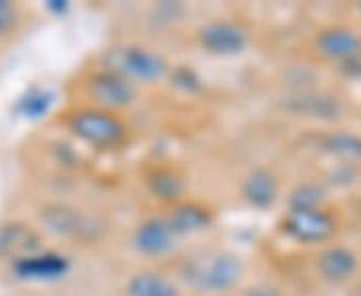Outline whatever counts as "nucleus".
<instances>
[{
	"label": "nucleus",
	"mask_w": 361,
	"mask_h": 296,
	"mask_svg": "<svg viewBox=\"0 0 361 296\" xmlns=\"http://www.w3.org/2000/svg\"><path fill=\"white\" fill-rule=\"evenodd\" d=\"M317 150L336 158L337 165H357L361 162V136L349 130H329L317 136Z\"/></svg>",
	"instance_id": "obj_13"
},
{
	"label": "nucleus",
	"mask_w": 361,
	"mask_h": 296,
	"mask_svg": "<svg viewBox=\"0 0 361 296\" xmlns=\"http://www.w3.org/2000/svg\"><path fill=\"white\" fill-rule=\"evenodd\" d=\"M315 271L327 283L343 284L360 272V258L348 246H325L315 258Z\"/></svg>",
	"instance_id": "obj_10"
},
{
	"label": "nucleus",
	"mask_w": 361,
	"mask_h": 296,
	"mask_svg": "<svg viewBox=\"0 0 361 296\" xmlns=\"http://www.w3.org/2000/svg\"><path fill=\"white\" fill-rule=\"evenodd\" d=\"M241 194L251 208L267 210L279 198V179L269 168H255L245 176Z\"/></svg>",
	"instance_id": "obj_12"
},
{
	"label": "nucleus",
	"mask_w": 361,
	"mask_h": 296,
	"mask_svg": "<svg viewBox=\"0 0 361 296\" xmlns=\"http://www.w3.org/2000/svg\"><path fill=\"white\" fill-rule=\"evenodd\" d=\"M104 68L129 78L135 84H153L167 78L171 72L165 56L137 44L113 46L111 51L104 52Z\"/></svg>",
	"instance_id": "obj_2"
},
{
	"label": "nucleus",
	"mask_w": 361,
	"mask_h": 296,
	"mask_svg": "<svg viewBox=\"0 0 361 296\" xmlns=\"http://www.w3.org/2000/svg\"><path fill=\"white\" fill-rule=\"evenodd\" d=\"M281 232L299 245H323L337 232V220L323 206L310 210H287L281 220Z\"/></svg>",
	"instance_id": "obj_4"
},
{
	"label": "nucleus",
	"mask_w": 361,
	"mask_h": 296,
	"mask_svg": "<svg viewBox=\"0 0 361 296\" xmlns=\"http://www.w3.org/2000/svg\"><path fill=\"white\" fill-rule=\"evenodd\" d=\"M197 40L213 56H237L249 46V30L237 20L215 18L197 30Z\"/></svg>",
	"instance_id": "obj_6"
},
{
	"label": "nucleus",
	"mask_w": 361,
	"mask_h": 296,
	"mask_svg": "<svg viewBox=\"0 0 361 296\" xmlns=\"http://www.w3.org/2000/svg\"><path fill=\"white\" fill-rule=\"evenodd\" d=\"M355 296H360V295H355Z\"/></svg>",
	"instance_id": "obj_26"
},
{
	"label": "nucleus",
	"mask_w": 361,
	"mask_h": 296,
	"mask_svg": "<svg viewBox=\"0 0 361 296\" xmlns=\"http://www.w3.org/2000/svg\"><path fill=\"white\" fill-rule=\"evenodd\" d=\"M147 188L155 196L157 200L165 205H177L185 200L187 193V181L177 168L173 167H157L147 174Z\"/></svg>",
	"instance_id": "obj_15"
},
{
	"label": "nucleus",
	"mask_w": 361,
	"mask_h": 296,
	"mask_svg": "<svg viewBox=\"0 0 361 296\" xmlns=\"http://www.w3.org/2000/svg\"><path fill=\"white\" fill-rule=\"evenodd\" d=\"M341 68V72L349 78H360L361 77V54L360 56H353V58H349L348 63H343V65L339 66Z\"/></svg>",
	"instance_id": "obj_23"
},
{
	"label": "nucleus",
	"mask_w": 361,
	"mask_h": 296,
	"mask_svg": "<svg viewBox=\"0 0 361 296\" xmlns=\"http://www.w3.org/2000/svg\"><path fill=\"white\" fill-rule=\"evenodd\" d=\"M165 217L179 238L207 231L215 222L213 210L201 202H195V200H180L177 205H173Z\"/></svg>",
	"instance_id": "obj_11"
},
{
	"label": "nucleus",
	"mask_w": 361,
	"mask_h": 296,
	"mask_svg": "<svg viewBox=\"0 0 361 296\" xmlns=\"http://www.w3.org/2000/svg\"><path fill=\"white\" fill-rule=\"evenodd\" d=\"M313 49L325 60L343 65L361 54V34L349 26H327L315 34Z\"/></svg>",
	"instance_id": "obj_8"
},
{
	"label": "nucleus",
	"mask_w": 361,
	"mask_h": 296,
	"mask_svg": "<svg viewBox=\"0 0 361 296\" xmlns=\"http://www.w3.org/2000/svg\"><path fill=\"white\" fill-rule=\"evenodd\" d=\"M68 129L77 139L97 148H115L129 136V127L121 116L94 106L73 112L68 118Z\"/></svg>",
	"instance_id": "obj_3"
},
{
	"label": "nucleus",
	"mask_w": 361,
	"mask_h": 296,
	"mask_svg": "<svg viewBox=\"0 0 361 296\" xmlns=\"http://www.w3.org/2000/svg\"><path fill=\"white\" fill-rule=\"evenodd\" d=\"M179 245V236L169 224L167 217H151L142 220L133 232L135 250L149 258H163Z\"/></svg>",
	"instance_id": "obj_7"
},
{
	"label": "nucleus",
	"mask_w": 361,
	"mask_h": 296,
	"mask_svg": "<svg viewBox=\"0 0 361 296\" xmlns=\"http://www.w3.org/2000/svg\"><path fill=\"white\" fill-rule=\"evenodd\" d=\"M40 238L35 231L25 224H6L0 229V255L13 257L14 262L20 258L39 255Z\"/></svg>",
	"instance_id": "obj_17"
},
{
	"label": "nucleus",
	"mask_w": 361,
	"mask_h": 296,
	"mask_svg": "<svg viewBox=\"0 0 361 296\" xmlns=\"http://www.w3.org/2000/svg\"><path fill=\"white\" fill-rule=\"evenodd\" d=\"M327 191L319 182H299L287 194V210H310L322 208Z\"/></svg>",
	"instance_id": "obj_19"
},
{
	"label": "nucleus",
	"mask_w": 361,
	"mask_h": 296,
	"mask_svg": "<svg viewBox=\"0 0 361 296\" xmlns=\"http://www.w3.org/2000/svg\"><path fill=\"white\" fill-rule=\"evenodd\" d=\"M42 220L52 232L63 234V236L97 238L103 231V224L99 220H94L77 208H71V206H49L42 212Z\"/></svg>",
	"instance_id": "obj_9"
},
{
	"label": "nucleus",
	"mask_w": 361,
	"mask_h": 296,
	"mask_svg": "<svg viewBox=\"0 0 361 296\" xmlns=\"http://www.w3.org/2000/svg\"><path fill=\"white\" fill-rule=\"evenodd\" d=\"M66 271H68V260L54 252H39L14 262L16 276L28 281H54L65 276Z\"/></svg>",
	"instance_id": "obj_14"
},
{
	"label": "nucleus",
	"mask_w": 361,
	"mask_h": 296,
	"mask_svg": "<svg viewBox=\"0 0 361 296\" xmlns=\"http://www.w3.org/2000/svg\"><path fill=\"white\" fill-rule=\"evenodd\" d=\"M52 94L49 91H40V89H35L30 91L28 94H25L18 103V108L20 112L28 118H39V116L47 115L49 108L52 104Z\"/></svg>",
	"instance_id": "obj_20"
},
{
	"label": "nucleus",
	"mask_w": 361,
	"mask_h": 296,
	"mask_svg": "<svg viewBox=\"0 0 361 296\" xmlns=\"http://www.w3.org/2000/svg\"><path fill=\"white\" fill-rule=\"evenodd\" d=\"M85 91L94 108H103L111 112L129 108L130 104L137 103V96H139L135 82L106 68L90 75Z\"/></svg>",
	"instance_id": "obj_5"
},
{
	"label": "nucleus",
	"mask_w": 361,
	"mask_h": 296,
	"mask_svg": "<svg viewBox=\"0 0 361 296\" xmlns=\"http://www.w3.org/2000/svg\"><path fill=\"white\" fill-rule=\"evenodd\" d=\"M179 278L187 288L199 295H227L241 283L243 262L233 252H207L185 260Z\"/></svg>",
	"instance_id": "obj_1"
},
{
	"label": "nucleus",
	"mask_w": 361,
	"mask_h": 296,
	"mask_svg": "<svg viewBox=\"0 0 361 296\" xmlns=\"http://www.w3.org/2000/svg\"><path fill=\"white\" fill-rule=\"evenodd\" d=\"M125 296H183L179 284L159 271H139L125 284Z\"/></svg>",
	"instance_id": "obj_16"
},
{
	"label": "nucleus",
	"mask_w": 361,
	"mask_h": 296,
	"mask_svg": "<svg viewBox=\"0 0 361 296\" xmlns=\"http://www.w3.org/2000/svg\"><path fill=\"white\" fill-rule=\"evenodd\" d=\"M357 295L361 296V283H360V288H357Z\"/></svg>",
	"instance_id": "obj_25"
},
{
	"label": "nucleus",
	"mask_w": 361,
	"mask_h": 296,
	"mask_svg": "<svg viewBox=\"0 0 361 296\" xmlns=\"http://www.w3.org/2000/svg\"><path fill=\"white\" fill-rule=\"evenodd\" d=\"M169 78H171V84L185 94H193V92L201 91V78L197 77L195 70L187 68V66H179V68L171 70Z\"/></svg>",
	"instance_id": "obj_21"
},
{
	"label": "nucleus",
	"mask_w": 361,
	"mask_h": 296,
	"mask_svg": "<svg viewBox=\"0 0 361 296\" xmlns=\"http://www.w3.org/2000/svg\"><path fill=\"white\" fill-rule=\"evenodd\" d=\"M287 110L319 120H336L341 116V104L336 96L319 92H299L287 101Z\"/></svg>",
	"instance_id": "obj_18"
},
{
	"label": "nucleus",
	"mask_w": 361,
	"mask_h": 296,
	"mask_svg": "<svg viewBox=\"0 0 361 296\" xmlns=\"http://www.w3.org/2000/svg\"><path fill=\"white\" fill-rule=\"evenodd\" d=\"M16 6L6 2V0H0V34L8 32L14 25H16Z\"/></svg>",
	"instance_id": "obj_22"
},
{
	"label": "nucleus",
	"mask_w": 361,
	"mask_h": 296,
	"mask_svg": "<svg viewBox=\"0 0 361 296\" xmlns=\"http://www.w3.org/2000/svg\"><path fill=\"white\" fill-rule=\"evenodd\" d=\"M241 296H283L275 286H269V284H257V286H251L247 288L245 292Z\"/></svg>",
	"instance_id": "obj_24"
}]
</instances>
